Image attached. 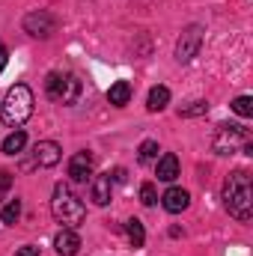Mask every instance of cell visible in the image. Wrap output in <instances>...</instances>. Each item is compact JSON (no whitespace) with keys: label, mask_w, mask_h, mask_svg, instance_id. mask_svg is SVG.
I'll return each instance as SVG.
<instances>
[{"label":"cell","mask_w":253,"mask_h":256,"mask_svg":"<svg viewBox=\"0 0 253 256\" xmlns=\"http://www.w3.org/2000/svg\"><path fill=\"white\" fill-rule=\"evenodd\" d=\"M224 206L236 220H250L253 218V185L244 170H236L226 185H224Z\"/></svg>","instance_id":"obj_1"},{"label":"cell","mask_w":253,"mask_h":256,"mask_svg":"<svg viewBox=\"0 0 253 256\" xmlns=\"http://www.w3.org/2000/svg\"><path fill=\"white\" fill-rule=\"evenodd\" d=\"M30 114H33V92H30V86L15 84L0 104V116L9 128H18L30 120Z\"/></svg>","instance_id":"obj_2"},{"label":"cell","mask_w":253,"mask_h":256,"mask_svg":"<svg viewBox=\"0 0 253 256\" xmlns=\"http://www.w3.org/2000/svg\"><path fill=\"white\" fill-rule=\"evenodd\" d=\"M51 212H54V218L63 224L66 230L80 226V224H84V218H86L84 202L68 191V185H63V182L54 188V196H51Z\"/></svg>","instance_id":"obj_3"},{"label":"cell","mask_w":253,"mask_h":256,"mask_svg":"<svg viewBox=\"0 0 253 256\" xmlns=\"http://www.w3.org/2000/svg\"><path fill=\"white\" fill-rule=\"evenodd\" d=\"M45 92H48V98L57 102V104H74V102L80 98V80H78L74 74L54 72V74H48V80H45Z\"/></svg>","instance_id":"obj_4"},{"label":"cell","mask_w":253,"mask_h":256,"mask_svg":"<svg viewBox=\"0 0 253 256\" xmlns=\"http://www.w3.org/2000/svg\"><path fill=\"white\" fill-rule=\"evenodd\" d=\"M248 140H250L248 128H242V126H220V128H218V134H214V152H218V155H232V152L238 149V143L244 146Z\"/></svg>","instance_id":"obj_5"},{"label":"cell","mask_w":253,"mask_h":256,"mask_svg":"<svg viewBox=\"0 0 253 256\" xmlns=\"http://www.w3.org/2000/svg\"><path fill=\"white\" fill-rule=\"evenodd\" d=\"M200 45H202V27L200 24L185 27L182 36H179V42H176V60L179 63H190L200 54Z\"/></svg>","instance_id":"obj_6"},{"label":"cell","mask_w":253,"mask_h":256,"mask_svg":"<svg viewBox=\"0 0 253 256\" xmlns=\"http://www.w3.org/2000/svg\"><path fill=\"white\" fill-rule=\"evenodd\" d=\"M24 30H27L30 36L48 39V36L57 30V18H54L51 12H45V9H39V12H30V15L24 18Z\"/></svg>","instance_id":"obj_7"},{"label":"cell","mask_w":253,"mask_h":256,"mask_svg":"<svg viewBox=\"0 0 253 256\" xmlns=\"http://www.w3.org/2000/svg\"><path fill=\"white\" fill-rule=\"evenodd\" d=\"M33 158H36V164H39V167H54V164H60L63 149H60L54 140H39V143H36V149H33Z\"/></svg>","instance_id":"obj_8"},{"label":"cell","mask_w":253,"mask_h":256,"mask_svg":"<svg viewBox=\"0 0 253 256\" xmlns=\"http://www.w3.org/2000/svg\"><path fill=\"white\" fill-rule=\"evenodd\" d=\"M68 176H72L74 182H86V179L92 176V155H90V152L72 155V161H68Z\"/></svg>","instance_id":"obj_9"},{"label":"cell","mask_w":253,"mask_h":256,"mask_svg":"<svg viewBox=\"0 0 253 256\" xmlns=\"http://www.w3.org/2000/svg\"><path fill=\"white\" fill-rule=\"evenodd\" d=\"M54 248H57V254L60 256H74L80 250V238H78V232L74 230H60L57 236H54Z\"/></svg>","instance_id":"obj_10"},{"label":"cell","mask_w":253,"mask_h":256,"mask_svg":"<svg viewBox=\"0 0 253 256\" xmlns=\"http://www.w3.org/2000/svg\"><path fill=\"white\" fill-rule=\"evenodd\" d=\"M161 202H164V208H167V212H173V214H176V212H185V208L190 206V194L185 191V188H170V191L161 196Z\"/></svg>","instance_id":"obj_11"},{"label":"cell","mask_w":253,"mask_h":256,"mask_svg":"<svg viewBox=\"0 0 253 256\" xmlns=\"http://www.w3.org/2000/svg\"><path fill=\"white\" fill-rule=\"evenodd\" d=\"M110 188H114L110 173H98V176L92 179V202H96V206H108V202H110Z\"/></svg>","instance_id":"obj_12"},{"label":"cell","mask_w":253,"mask_h":256,"mask_svg":"<svg viewBox=\"0 0 253 256\" xmlns=\"http://www.w3.org/2000/svg\"><path fill=\"white\" fill-rule=\"evenodd\" d=\"M179 176V158L173 155V152H167L161 161H158V179L161 182H173Z\"/></svg>","instance_id":"obj_13"},{"label":"cell","mask_w":253,"mask_h":256,"mask_svg":"<svg viewBox=\"0 0 253 256\" xmlns=\"http://www.w3.org/2000/svg\"><path fill=\"white\" fill-rule=\"evenodd\" d=\"M108 102L116 104V108H126L128 102H131V84H128V80H116V84L108 90Z\"/></svg>","instance_id":"obj_14"},{"label":"cell","mask_w":253,"mask_h":256,"mask_svg":"<svg viewBox=\"0 0 253 256\" xmlns=\"http://www.w3.org/2000/svg\"><path fill=\"white\" fill-rule=\"evenodd\" d=\"M167 102H170V90H167V86H152V90H149V98H146V108H149L152 114H158V110L167 108Z\"/></svg>","instance_id":"obj_15"},{"label":"cell","mask_w":253,"mask_h":256,"mask_svg":"<svg viewBox=\"0 0 253 256\" xmlns=\"http://www.w3.org/2000/svg\"><path fill=\"white\" fill-rule=\"evenodd\" d=\"M126 236H128V242H131V248H143V242H146L143 224H140L137 218H131V220L126 224Z\"/></svg>","instance_id":"obj_16"},{"label":"cell","mask_w":253,"mask_h":256,"mask_svg":"<svg viewBox=\"0 0 253 256\" xmlns=\"http://www.w3.org/2000/svg\"><path fill=\"white\" fill-rule=\"evenodd\" d=\"M24 146H27V134H24V131H12V134L3 140V152H6V155H18Z\"/></svg>","instance_id":"obj_17"},{"label":"cell","mask_w":253,"mask_h":256,"mask_svg":"<svg viewBox=\"0 0 253 256\" xmlns=\"http://www.w3.org/2000/svg\"><path fill=\"white\" fill-rule=\"evenodd\" d=\"M0 218H3V224H15V220L21 218V202H18V200H9V202L3 206Z\"/></svg>","instance_id":"obj_18"},{"label":"cell","mask_w":253,"mask_h":256,"mask_svg":"<svg viewBox=\"0 0 253 256\" xmlns=\"http://www.w3.org/2000/svg\"><path fill=\"white\" fill-rule=\"evenodd\" d=\"M232 110H236L238 116H244V120L253 116V98H250V96H238V98L232 102Z\"/></svg>","instance_id":"obj_19"},{"label":"cell","mask_w":253,"mask_h":256,"mask_svg":"<svg viewBox=\"0 0 253 256\" xmlns=\"http://www.w3.org/2000/svg\"><path fill=\"white\" fill-rule=\"evenodd\" d=\"M155 158H158V143H155V140L140 143V161H143V164H149V161H155Z\"/></svg>","instance_id":"obj_20"},{"label":"cell","mask_w":253,"mask_h":256,"mask_svg":"<svg viewBox=\"0 0 253 256\" xmlns=\"http://www.w3.org/2000/svg\"><path fill=\"white\" fill-rule=\"evenodd\" d=\"M206 110H208L206 102H190V104H185V108H179V116H202Z\"/></svg>","instance_id":"obj_21"},{"label":"cell","mask_w":253,"mask_h":256,"mask_svg":"<svg viewBox=\"0 0 253 256\" xmlns=\"http://www.w3.org/2000/svg\"><path fill=\"white\" fill-rule=\"evenodd\" d=\"M155 200H158L155 185H152V182H143V185H140V202H143V206H155Z\"/></svg>","instance_id":"obj_22"},{"label":"cell","mask_w":253,"mask_h":256,"mask_svg":"<svg viewBox=\"0 0 253 256\" xmlns=\"http://www.w3.org/2000/svg\"><path fill=\"white\" fill-rule=\"evenodd\" d=\"M9 185H12V176H9L6 170H0V194L9 191Z\"/></svg>","instance_id":"obj_23"},{"label":"cell","mask_w":253,"mask_h":256,"mask_svg":"<svg viewBox=\"0 0 253 256\" xmlns=\"http://www.w3.org/2000/svg\"><path fill=\"white\" fill-rule=\"evenodd\" d=\"M15 256H39V248H33V244H24L21 250H15Z\"/></svg>","instance_id":"obj_24"},{"label":"cell","mask_w":253,"mask_h":256,"mask_svg":"<svg viewBox=\"0 0 253 256\" xmlns=\"http://www.w3.org/2000/svg\"><path fill=\"white\" fill-rule=\"evenodd\" d=\"M6 60H9V54H6V48L0 45V72H3V66H6Z\"/></svg>","instance_id":"obj_25"}]
</instances>
